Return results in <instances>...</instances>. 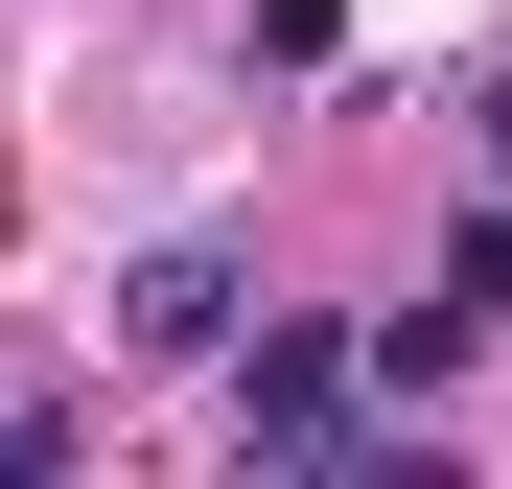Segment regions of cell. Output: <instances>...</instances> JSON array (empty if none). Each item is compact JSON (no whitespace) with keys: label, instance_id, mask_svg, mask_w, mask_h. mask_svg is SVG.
<instances>
[{"label":"cell","instance_id":"obj_1","mask_svg":"<svg viewBox=\"0 0 512 489\" xmlns=\"http://www.w3.org/2000/svg\"><path fill=\"white\" fill-rule=\"evenodd\" d=\"M373 350H350V326H256V350H233V466H373Z\"/></svg>","mask_w":512,"mask_h":489},{"label":"cell","instance_id":"obj_2","mask_svg":"<svg viewBox=\"0 0 512 489\" xmlns=\"http://www.w3.org/2000/svg\"><path fill=\"white\" fill-rule=\"evenodd\" d=\"M233 326H256V257H233V233H163V257L117 280V350H163V373H210Z\"/></svg>","mask_w":512,"mask_h":489},{"label":"cell","instance_id":"obj_3","mask_svg":"<svg viewBox=\"0 0 512 489\" xmlns=\"http://www.w3.org/2000/svg\"><path fill=\"white\" fill-rule=\"evenodd\" d=\"M443 303H466V326H512V210H466V233H443Z\"/></svg>","mask_w":512,"mask_h":489},{"label":"cell","instance_id":"obj_4","mask_svg":"<svg viewBox=\"0 0 512 489\" xmlns=\"http://www.w3.org/2000/svg\"><path fill=\"white\" fill-rule=\"evenodd\" d=\"M489 187H512V70H489Z\"/></svg>","mask_w":512,"mask_h":489}]
</instances>
